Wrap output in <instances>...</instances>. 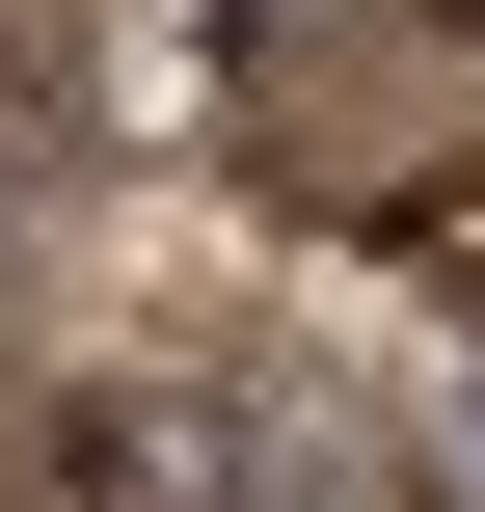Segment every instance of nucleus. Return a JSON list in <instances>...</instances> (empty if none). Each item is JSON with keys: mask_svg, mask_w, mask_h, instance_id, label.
Instances as JSON below:
<instances>
[{"mask_svg": "<svg viewBox=\"0 0 485 512\" xmlns=\"http://www.w3.org/2000/svg\"><path fill=\"white\" fill-rule=\"evenodd\" d=\"M432 27H485V0H432Z\"/></svg>", "mask_w": 485, "mask_h": 512, "instance_id": "nucleus-1", "label": "nucleus"}]
</instances>
